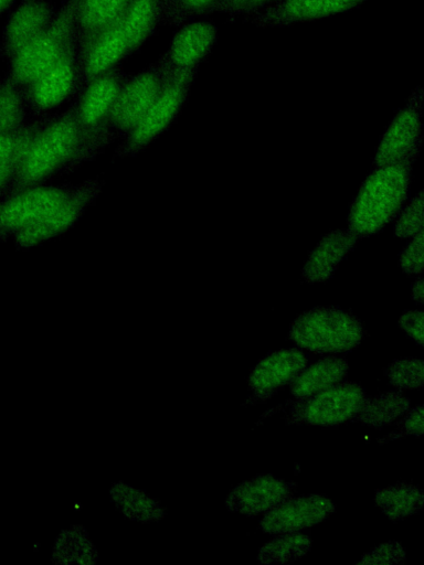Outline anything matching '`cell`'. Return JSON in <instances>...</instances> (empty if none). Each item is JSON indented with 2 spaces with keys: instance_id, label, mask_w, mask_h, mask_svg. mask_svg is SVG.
<instances>
[{
  "instance_id": "d6986e66",
  "label": "cell",
  "mask_w": 424,
  "mask_h": 565,
  "mask_svg": "<svg viewBox=\"0 0 424 565\" xmlns=\"http://www.w3.org/2000/svg\"><path fill=\"white\" fill-rule=\"evenodd\" d=\"M358 238L349 228L335 230L326 234L312 249L304 266V280L307 282L328 280L340 262L352 250Z\"/></svg>"
},
{
  "instance_id": "5bb4252c",
  "label": "cell",
  "mask_w": 424,
  "mask_h": 565,
  "mask_svg": "<svg viewBox=\"0 0 424 565\" xmlns=\"http://www.w3.org/2000/svg\"><path fill=\"white\" fill-rule=\"evenodd\" d=\"M296 483L273 475H257L235 486L225 498L231 512L253 516L293 497Z\"/></svg>"
},
{
  "instance_id": "60d3db41",
  "label": "cell",
  "mask_w": 424,
  "mask_h": 565,
  "mask_svg": "<svg viewBox=\"0 0 424 565\" xmlns=\"http://www.w3.org/2000/svg\"><path fill=\"white\" fill-rule=\"evenodd\" d=\"M17 0H0V14L10 9Z\"/></svg>"
},
{
  "instance_id": "8992f818",
  "label": "cell",
  "mask_w": 424,
  "mask_h": 565,
  "mask_svg": "<svg viewBox=\"0 0 424 565\" xmlns=\"http://www.w3.org/2000/svg\"><path fill=\"white\" fill-rule=\"evenodd\" d=\"M422 104L423 89L418 86L382 136L372 162V169L414 161L423 136Z\"/></svg>"
},
{
  "instance_id": "30bf717a",
  "label": "cell",
  "mask_w": 424,
  "mask_h": 565,
  "mask_svg": "<svg viewBox=\"0 0 424 565\" xmlns=\"http://www.w3.org/2000/svg\"><path fill=\"white\" fill-rule=\"evenodd\" d=\"M306 355L296 348L269 352L252 369L248 386L252 395L247 404L263 403L274 396L308 366Z\"/></svg>"
},
{
  "instance_id": "4fadbf2b",
  "label": "cell",
  "mask_w": 424,
  "mask_h": 565,
  "mask_svg": "<svg viewBox=\"0 0 424 565\" xmlns=\"http://www.w3.org/2000/svg\"><path fill=\"white\" fill-rule=\"evenodd\" d=\"M78 70V49L74 39L62 56L26 86L33 106L47 110L62 104L75 87Z\"/></svg>"
},
{
  "instance_id": "74e56055",
  "label": "cell",
  "mask_w": 424,
  "mask_h": 565,
  "mask_svg": "<svg viewBox=\"0 0 424 565\" xmlns=\"http://www.w3.org/2000/svg\"><path fill=\"white\" fill-rule=\"evenodd\" d=\"M26 143H21L14 135L0 134V162L19 159Z\"/></svg>"
},
{
  "instance_id": "4dcf8cb0",
  "label": "cell",
  "mask_w": 424,
  "mask_h": 565,
  "mask_svg": "<svg viewBox=\"0 0 424 565\" xmlns=\"http://www.w3.org/2000/svg\"><path fill=\"white\" fill-rule=\"evenodd\" d=\"M218 0H163L162 15L167 23L180 26L193 18L205 15Z\"/></svg>"
},
{
  "instance_id": "277c9868",
  "label": "cell",
  "mask_w": 424,
  "mask_h": 565,
  "mask_svg": "<svg viewBox=\"0 0 424 565\" xmlns=\"http://www.w3.org/2000/svg\"><path fill=\"white\" fill-rule=\"evenodd\" d=\"M78 0H65L52 22L11 60L9 77L26 87L57 61L74 41V21Z\"/></svg>"
},
{
  "instance_id": "603a6c76",
  "label": "cell",
  "mask_w": 424,
  "mask_h": 565,
  "mask_svg": "<svg viewBox=\"0 0 424 565\" xmlns=\"http://www.w3.org/2000/svg\"><path fill=\"white\" fill-rule=\"evenodd\" d=\"M99 553L89 533L82 524H71L55 536L51 561L56 564H94Z\"/></svg>"
},
{
  "instance_id": "2e32d148",
  "label": "cell",
  "mask_w": 424,
  "mask_h": 565,
  "mask_svg": "<svg viewBox=\"0 0 424 565\" xmlns=\"http://www.w3.org/2000/svg\"><path fill=\"white\" fill-rule=\"evenodd\" d=\"M132 52L127 33L123 25V18L99 32L80 52V71L82 81L86 84L93 78L112 70Z\"/></svg>"
},
{
  "instance_id": "7a4b0ae2",
  "label": "cell",
  "mask_w": 424,
  "mask_h": 565,
  "mask_svg": "<svg viewBox=\"0 0 424 565\" xmlns=\"http://www.w3.org/2000/svg\"><path fill=\"white\" fill-rule=\"evenodd\" d=\"M82 127L75 114L65 115L46 125L25 145L15 169V185L34 186L46 179L77 151Z\"/></svg>"
},
{
  "instance_id": "3957f363",
  "label": "cell",
  "mask_w": 424,
  "mask_h": 565,
  "mask_svg": "<svg viewBox=\"0 0 424 565\" xmlns=\"http://www.w3.org/2000/svg\"><path fill=\"white\" fill-rule=\"evenodd\" d=\"M365 334L361 321L335 306L316 307L299 315L290 324L288 338L316 353H342L357 348Z\"/></svg>"
},
{
  "instance_id": "f546056e",
  "label": "cell",
  "mask_w": 424,
  "mask_h": 565,
  "mask_svg": "<svg viewBox=\"0 0 424 565\" xmlns=\"http://www.w3.org/2000/svg\"><path fill=\"white\" fill-rule=\"evenodd\" d=\"M423 372V360L415 358L394 360L384 369L390 384L400 390H421L424 384Z\"/></svg>"
},
{
  "instance_id": "f1b7e54d",
  "label": "cell",
  "mask_w": 424,
  "mask_h": 565,
  "mask_svg": "<svg viewBox=\"0 0 424 565\" xmlns=\"http://www.w3.org/2000/svg\"><path fill=\"white\" fill-rule=\"evenodd\" d=\"M20 88L9 76L0 82V134L14 135L23 124L25 109Z\"/></svg>"
},
{
  "instance_id": "d6a6232c",
  "label": "cell",
  "mask_w": 424,
  "mask_h": 565,
  "mask_svg": "<svg viewBox=\"0 0 424 565\" xmlns=\"http://www.w3.org/2000/svg\"><path fill=\"white\" fill-rule=\"evenodd\" d=\"M423 404L407 409L403 417L395 423L398 429L379 438V444H385L391 440L401 439L406 436L420 437L423 435Z\"/></svg>"
},
{
  "instance_id": "83f0119b",
  "label": "cell",
  "mask_w": 424,
  "mask_h": 565,
  "mask_svg": "<svg viewBox=\"0 0 424 565\" xmlns=\"http://www.w3.org/2000/svg\"><path fill=\"white\" fill-rule=\"evenodd\" d=\"M257 553L259 564H286L305 556L312 545L309 535L300 531L275 534Z\"/></svg>"
},
{
  "instance_id": "b9f144b4",
  "label": "cell",
  "mask_w": 424,
  "mask_h": 565,
  "mask_svg": "<svg viewBox=\"0 0 424 565\" xmlns=\"http://www.w3.org/2000/svg\"><path fill=\"white\" fill-rule=\"evenodd\" d=\"M162 3H163V0H162Z\"/></svg>"
},
{
  "instance_id": "6da1fadb",
  "label": "cell",
  "mask_w": 424,
  "mask_h": 565,
  "mask_svg": "<svg viewBox=\"0 0 424 565\" xmlns=\"http://www.w3.org/2000/svg\"><path fill=\"white\" fill-rule=\"evenodd\" d=\"M411 166L374 168L364 180L348 214V227L358 237L375 234L400 212L409 193Z\"/></svg>"
},
{
  "instance_id": "ac0fdd59",
  "label": "cell",
  "mask_w": 424,
  "mask_h": 565,
  "mask_svg": "<svg viewBox=\"0 0 424 565\" xmlns=\"http://www.w3.org/2000/svg\"><path fill=\"white\" fill-rule=\"evenodd\" d=\"M124 83L125 74L118 70H112L86 83L75 113L82 129H93L108 118Z\"/></svg>"
},
{
  "instance_id": "7402d4cb",
  "label": "cell",
  "mask_w": 424,
  "mask_h": 565,
  "mask_svg": "<svg viewBox=\"0 0 424 565\" xmlns=\"http://www.w3.org/2000/svg\"><path fill=\"white\" fill-rule=\"evenodd\" d=\"M85 204L84 195H71L46 215L17 232V243L28 247L64 232L78 218Z\"/></svg>"
},
{
  "instance_id": "8d00e7d4",
  "label": "cell",
  "mask_w": 424,
  "mask_h": 565,
  "mask_svg": "<svg viewBox=\"0 0 424 565\" xmlns=\"http://www.w3.org/2000/svg\"><path fill=\"white\" fill-rule=\"evenodd\" d=\"M400 328L404 330L420 347H423V311L407 310L398 321Z\"/></svg>"
},
{
  "instance_id": "9c48e42d",
  "label": "cell",
  "mask_w": 424,
  "mask_h": 565,
  "mask_svg": "<svg viewBox=\"0 0 424 565\" xmlns=\"http://www.w3.org/2000/svg\"><path fill=\"white\" fill-rule=\"evenodd\" d=\"M335 511V503L324 494L290 497L265 512L259 529L273 535L300 531L325 521Z\"/></svg>"
},
{
  "instance_id": "ab89813d",
  "label": "cell",
  "mask_w": 424,
  "mask_h": 565,
  "mask_svg": "<svg viewBox=\"0 0 424 565\" xmlns=\"http://www.w3.org/2000/svg\"><path fill=\"white\" fill-rule=\"evenodd\" d=\"M412 299L418 303L423 302V279L421 277L413 284Z\"/></svg>"
},
{
  "instance_id": "e575fe53",
  "label": "cell",
  "mask_w": 424,
  "mask_h": 565,
  "mask_svg": "<svg viewBox=\"0 0 424 565\" xmlns=\"http://www.w3.org/2000/svg\"><path fill=\"white\" fill-rule=\"evenodd\" d=\"M282 0H218L210 13L229 15L253 14ZM209 13V14H210Z\"/></svg>"
},
{
  "instance_id": "1f68e13d",
  "label": "cell",
  "mask_w": 424,
  "mask_h": 565,
  "mask_svg": "<svg viewBox=\"0 0 424 565\" xmlns=\"http://www.w3.org/2000/svg\"><path fill=\"white\" fill-rule=\"evenodd\" d=\"M423 230V192L420 191L401 212L395 235L402 238L412 237Z\"/></svg>"
},
{
  "instance_id": "9a60e30c",
  "label": "cell",
  "mask_w": 424,
  "mask_h": 565,
  "mask_svg": "<svg viewBox=\"0 0 424 565\" xmlns=\"http://www.w3.org/2000/svg\"><path fill=\"white\" fill-rule=\"evenodd\" d=\"M216 26L205 20H191L180 25L162 56L170 71L197 70L216 41Z\"/></svg>"
},
{
  "instance_id": "ffe728a7",
  "label": "cell",
  "mask_w": 424,
  "mask_h": 565,
  "mask_svg": "<svg viewBox=\"0 0 424 565\" xmlns=\"http://www.w3.org/2000/svg\"><path fill=\"white\" fill-rule=\"evenodd\" d=\"M131 0H78L74 36L78 54L102 31L119 21Z\"/></svg>"
},
{
  "instance_id": "44dd1931",
  "label": "cell",
  "mask_w": 424,
  "mask_h": 565,
  "mask_svg": "<svg viewBox=\"0 0 424 565\" xmlns=\"http://www.w3.org/2000/svg\"><path fill=\"white\" fill-rule=\"evenodd\" d=\"M108 495L115 509L130 521L149 524L166 516V508L160 500L144 489L136 488L121 480L113 482Z\"/></svg>"
},
{
  "instance_id": "7c38bea8",
  "label": "cell",
  "mask_w": 424,
  "mask_h": 565,
  "mask_svg": "<svg viewBox=\"0 0 424 565\" xmlns=\"http://www.w3.org/2000/svg\"><path fill=\"white\" fill-rule=\"evenodd\" d=\"M71 196L54 186H30L0 203V234L17 233Z\"/></svg>"
},
{
  "instance_id": "52a82bcc",
  "label": "cell",
  "mask_w": 424,
  "mask_h": 565,
  "mask_svg": "<svg viewBox=\"0 0 424 565\" xmlns=\"http://www.w3.org/2000/svg\"><path fill=\"white\" fill-rule=\"evenodd\" d=\"M169 72L161 57L158 63L125 81L108 115L110 124L130 132L157 98Z\"/></svg>"
},
{
  "instance_id": "f35d334b",
  "label": "cell",
  "mask_w": 424,
  "mask_h": 565,
  "mask_svg": "<svg viewBox=\"0 0 424 565\" xmlns=\"http://www.w3.org/2000/svg\"><path fill=\"white\" fill-rule=\"evenodd\" d=\"M13 173V162H0V190L7 184Z\"/></svg>"
},
{
  "instance_id": "e0dca14e",
  "label": "cell",
  "mask_w": 424,
  "mask_h": 565,
  "mask_svg": "<svg viewBox=\"0 0 424 565\" xmlns=\"http://www.w3.org/2000/svg\"><path fill=\"white\" fill-rule=\"evenodd\" d=\"M55 14L54 4L47 0H21L4 26L3 55L10 61L52 22Z\"/></svg>"
},
{
  "instance_id": "cb8c5ba5",
  "label": "cell",
  "mask_w": 424,
  "mask_h": 565,
  "mask_svg": "<svg viewBox=\"0 0 424 565\" xmlns=\"http://www.w3.org/2000/svg\"><path fill=\"white\" fill-rule=\"evenodd\" d=\"M348 361L333 354L306 367L290 382V393L305 397L341 382L348 374Z\"/></svg>"
},
{
  "instance_id": "ba28073f",
  "label": "cell",
  "mask_w": 424,
  "mask_h": 565,
  "mask_svg": "<svg viewBox=\"0 0 424 565\" xmlns=\"http://www.w3.org/2000/svg\"><path fill=\"white\" fill-rule=\"evenodd\" d=\"M197 70L170 71L157 98L129 132V145L140 148L160 135L182 107Z\"/></svg>"
},
{
  "instance_id": "836d02e7",
  "label": "cell",
  "mask_w": 424,
  "mask_h": 565,
  "mask_svg": "<svg viewBox=\"0 0 424 565\" xmlns=\"http://www.w3.org/2000/svg\"><path fill=\"white\" fill-rule=\"evenodd\" d=\"M405 562V552L398 541L382 543L364 553L354 564H401Z\"/></svg>"
},
{
  "instance_id": "d4e9b609",
  "label": "cell",
  "mask_w": 424,
  "mask_h": 565,
  "mask_svg": "<svg viewBox=\"0 0 424 565\" xmlns=\"http://www.w3.org/2000/svg\"><path fill=\"white\" fill-rule=\"evenodd\" d=\"M410 408V399L398 390L382 392L372 397H367L359 409L350 418L351 423L380 429L393 423Z\"/></svg>"
},
{
  "instance_id": "8fae6325",
  "label": "cell",
  "mask_w": 424,
  "mask_h": 565,
  "mask_svg": "<svg viewBox=\"0 0 424 565\" xmlns=\"http://www.w3.org/2000/svg\"><path fill=\"white\" fill-rule=\"evenodd\" d=\"M368 0H282L252 14L259 28H283L348 12Z\"/></svg>"
},
{
  "instance_id": "5b68a950",
  "label": "cell",
  "mask_w": 424,
  "mask_h": 565,
  "mask_svg": "<svg viewBox=\"0 0 424 565\" xmlns=\"http://www.w3.org/2000/svg\"><path fill=\"white\" fill-rule=\"evenodd\" d=\"M365 396L363 387L358 383L338 382L308 396L287 401L289 412L285 417V423L287 425L306 424L335 427L349 422Z\"/></svg>"
},
{
  "instance_id": "d590c367",
  "label": "cell",
  "mask_w": 424,
  "mask_h": 565,
  "mask_svg": "<svg viewBox=\"0 0 424 565\" xmlns=\"http://www.w3.org/2000/svg\"><path fill=\"white\" fill-rule=\"evenodd\" d=\"M401 268L406 274H420L423 269V230L413 236L400 257Z\"/></svg>"
},
{
  "instance_id": "484cf974",
  "label": "cell",
  "mask_w": 424,
  "mask_h": 565,
  "mask_svg": "<svg viewBox=\"0 0 424 565\" xmlns=\"http://www.w3.org/2000/svg\"><path fill=\"white\" fill-rule=\"evenodd\" d=\"M374 503L392 522H398L422 511L424 492L416 484L398 482L378 489L374 493Z\"/></svg>"
},
{
  "instance_id": "4316f807",
  "label": "cell",
  "mask_w": 424,
  "mask_h": 565,
  "mask_svg": "<svg viewBox=\"0 0 424 565\" xmlns=\"http://www.w3.org/2000/svg\"><path fill=\"white\" fill-rule=\"evenodd\" d=\"M162 15V0H131L123 25L131 50H137L152 35Z\"/></svg>"
}]
</instances>
